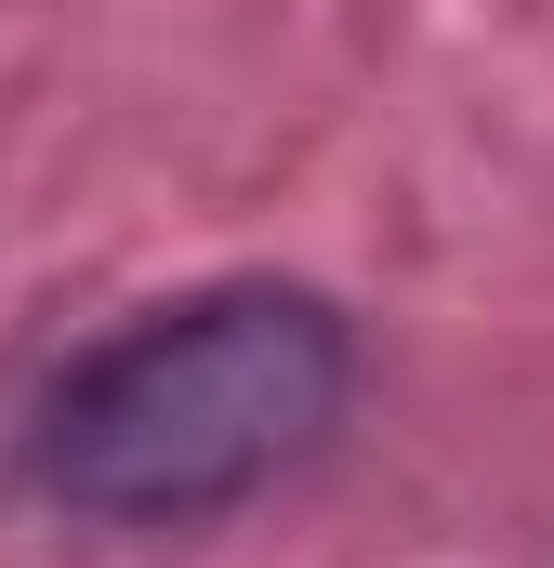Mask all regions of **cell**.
<instances>
[{
    "label": "cell",
    "instance_id": "cell-1",
    "mask_svg": "<svg viewBox=\"0 0 554 568\" xmlns=\"http://www.w3.org/2000/svg\"><path fill=\"white\" fill-rule=\"evenodd\" d=\"M343 397H357V331L330 291L212 278L53 371L27 424V489L93 529H212L290 463H317Z\"/></svg>",
    "mask_w": 554,
    "mask_h": 568
}]
</instances>
